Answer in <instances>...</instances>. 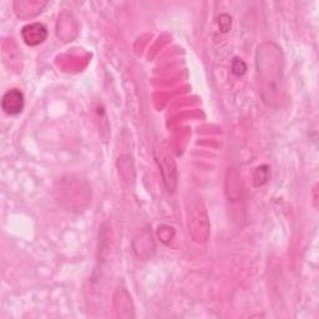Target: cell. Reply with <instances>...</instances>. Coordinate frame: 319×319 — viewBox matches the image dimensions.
I'll list each match as a JSON object with an SVG mask.
<instances>
[{"label": "cell", "mask_w": 319, "mask_h": 319, "mask_svg": "<svg viewBox=\"0 0 319 319\" xmlns=\"http://www.w3.org/2000/svg\"><path fill=\"white\" fill-rule=\"evenodd\" d=\"M282 53L272 42H264L257 49V73L262 88L263 100L274 105L282 97Z\"/></svg>", "instance_id": "6da1fadb"}, {"label": "cell", "mask_w": 319, "mask_h": 319, "mask_svg": "<svg viewBox=\"0 0 319 319\" xmlns=\"http://www.w3.org/2000/svg\"><path fill=\"white\" fill-rule=\"evenodd\" d=\"M218 24H220L221 30H222L223 33H226V31H228L229 28H231V18H229L228 15H226V14H223V15L220 16Z\"/></svg>", "instance_id": "8992f818"}, {"label": "cell", "mask_w": 319, "mask_h": 319, "mask_svg": "<svg viewBox=\"0 0 319 319\" xmlns=\"http://www.w3.org/2000/svg\"><path fill=\"white\" fill-rule=\"evenodd\" d=\"M268 167L267 166H262V167H258L257 171H256V175H254V182L257 181L258 179H261L260 181V186L263 185L264 182H266L267 180H268V169H267Z\"/></svg>", "instance_id": "5b68a950"}, {"label": "cell", "mask_w": 319, "mask_h": 319, "mask_svg": "<svg viewBox=\"0 0 319 319\" xmlns=\"http://www.w3.org/2000/svg\"><path fill=\"white\" fill-rule=\"evenodd\" d=\"M2 108L8 115H19L24 109V95L18 89H11L3 95Z\"/></svg>", "instance_id": "7a4b0ae2"}, {"label": "cell", "mask_w": 319, "mask_h": 319, "mask_svg": "<svg viewBox=\"0 0 319 319\" xmlns=\"http://www.w3.org/2000/svg\"><path fill=\"white\" fill-rule=\"evenodd\" d=\"M22 36L25 44H28L29 47H36L47 39L48 30L45 25L40 23H33V24L25 25L22 29Z\"/></svg>", "instance_id": "3957f363"}, {"label": "cell", "mask_w": 319, "mask_h": 319, "mask_svg": "<svg viewBox=\"0 0 319 319\" xmlns=\"http://www.w3.org/2000/svg\"><path fill=\"white\" fill-rule=\"evenodd\" d=\"M246 70H247V66L242 60L238 59V57L233 59V61H232V73H233L235 75L242 76L243 74L246 73Z\"/></svg>", "instance_id": "277c9868"}]
</instances>
